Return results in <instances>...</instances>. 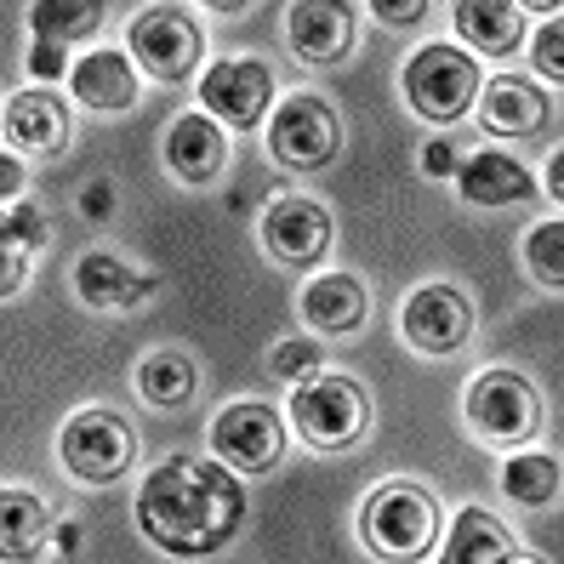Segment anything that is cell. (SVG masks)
<instances>
[{
	"label": "cell",
	"instance_id": "1",
	"mask_svg": "<svg viewBox=\"0 0 564 564\" xmlns=\"http://www.w3.org/2000/svg\"><path fill=\"white\" fill-rule=\"evenodd\" d=\"M138 536L172 558L223 553L246 530V485L217 456H165L138 485Z\"/></svg>",
	"mask_w": 564,
	"mask_h": 564
},
{
	"label": "cell",
	"instance_id": "2",
	"mask_svg": "<svg viewBox=\"0 0 564 564\" xmlns=\"http://www.w3.org/2000/svg\"><path fill=\"white\" fill-rule=\"evenodd\" d=\"M359 542L377 558H427L440 542V496L416 479H382L359 502Z\"/></svg>",
	"mask_w": 564,
	"mask_h": 564
},
{
	"label": "cell",
	"instance_id": "3",
	"mask_svg": "<svg viewBox=\"0 0 564 564\" xmlns=\"http://www.w3.org/2000/svg\"><path fill=\"white\" fill-rule=\"evenodd\" d=\"M485 75H479V57L456 41H427L405 57L400 69V91H405V109L427 126H456L474 115V97H479Z\"/></svg>",
	"mask_w": 564,
	"mask_h": 564
},
{
	"label": "cell",
	"instance_id": "4",
	"mask_svg": "<svg viewBox=\"0 0 564 564\" xmlns=\"http://www.w3.org/2000/svg\"><path fill=\"white\" fill-rule=\"evenodd\" d=\"M296 440L319 456H343L354 451L365 434H371V393H365L354 377H337V371H314L296 382L291 405H285Z\"/></svg>",
	"mask_w": 564,
	"mask_h": 564
},
{
	"label": "cell",
	"instance_id": "5",
	"mask_svg": "<svg viewBox=\"0 0 564 564\" xmlns=\"http://www.w3.org/2000/svg\"><path fill=\"white\" fill-rule=\"evenodd\" d=\"M462 422H468V434L490 451H519L542 434V393L524 371H508V365H496V371H479L462 393Z\"/></svg>",
	"mask_w": 564,
	"mask_h": 564
},
{
	"label": "cell",
	"instance_id": "6",
	"mask_svg": "<svg viewBox=\"0 0 564 564\" xmlns=\"http://www.w3.org/2000/svg\"><path fill=\"white\" fill-rule=\"evenodd\" d=\"M57 462L63 474L86 490H104L120 485L131 468H138V434L131 422L109 405H80L69 422L57 427Z\"/></svg>",
	"mask_w": 564,
	"mask_h": 564
},
{
	"label": "cell",
	"instance_id": "7",
	"mask_svg": "<svg viewBox=\"0 0 564 564\" xmlns=\"http://www.w3.org/2000/svg\"><path fill=\"white\" fill-rule=\"evenodd\" d=\"M262 143H269V160L285 165V172H303V177L325 172V165L343 154V115L319 91H285L269 109Z\"/></svg>",
	"mask_w": 564,
	"mask_h": 564
},
{
	"label": "cell",
	"instance_id": "8",
	"mask_svg": "<svg viewBox=\"0 0 564 564\" xmlns=\"http://www.w3.org/2000/svg\"><path fill=\"white\" fill-rule=\"evenodd\" d=\"M126 57L138 63L149 80L177 86L206 63V29L188 7H177V0H154V7H143L126 23Z\"/></svg>",
	"mask_w": 564,
	"mask_h": 564
},
{
	"label": "cell",
	"instance_id": "9",
	"mask_svg": "<svg viewBox=\"0 0 564 564\" xmlns=\"http://www.w3.org/2000/svg\"><path fill=\"white\" fill-rule=\"evenodd\" d=\"M479 314H474V296L451 285V280H427L416 285L405 303H400V337L411 354L422 359H451L474 343Z\"/></svg>",
	"mask_w": 564,
	"mask_h": 564
},
{
	"label": "cell",
	"instance_id": "10",
	"mask_svg": "<svg viewBox=\"0 0 564 564\" xmlns=\"http://www.w3.org/2000/svg\"><path fill=\"white\" fill-rule=\"evenodd\" d=\"M206 445L223 468H235L240 479H262L285 462V416L269 400H235L212 416Z\"/></svg>",
	"mask_w": 564,
	"mask_h": 564
},
{
	"label": "cell",
	"instance_id": "11",
	"mask_svg": "<svg viewBox=\"0 0 564 564\" xmlns=\"http://www.w3.org/2000/svg\"><path fill=\"white\" fill-rule=\"evenodd\" d=\"M330 240H337V217H330L319 200L308 194H280V200L262 206L257 217V246L274 269H291V274H308L325 262Z\"/></svg>",
	"mask_w": 564,
	"mask_h": 564
},
{
	"label": "cell",
	"instance_id": "12",
	"mask_svg": "<svg viewBox=\"0 0 564 564\" xmlns=\"http://www.w3.org/2000/svg\"><path fill=\"white\" fill-rule=\"evenodd\" d=\"M274 69L262 57H217L200 75V109L223 126V131H251L269 120L274 109Z\"/></svg>",
	"mask_w": 564,
	"mask_h": 564
},
{
	"label": "cell",
	"instance_id": "13",
	"mask_svg": "<svg viewBox=\"0 0 564 564\" xmlns=\"http://www.w3.org/2000/svg\"><path fill=\"white\" fill-rule=\"evenodd\" d=\"M359 12L354 0H291L285 7V46L308 69H337L354 57Z\"/></svg>",
	"mask_w": 564,
	"mask_h": 564
},
{
	"label": "cell",
	"instance_id": "14",
	"mask_svg": "<svg viewBox=\"0 0 564 564\" xmlns=\"http://www.w3.org/2000/svg\"><path fill=\"white\" fill-rule=\"evenodd\" d=\"M0 131H7V149L35 154V160H63L75 138V115L52 86H23L0 104Z\"/></svg>",
	"mask_w": 564,
	"mask_h": 564
},
{
	"label": "cell",
	"instance_id": "15",
	"mask_svg": "<svg viewBox=\"0 0 564 564\" xmlns=\"http://www.w3.org/2000/svg\"><path fill=\"white\" fill-rule=\"evenodd\" d=\"M228 154H235V138L206 115V109H188L165 126L160 138V160L183 188H212L223 172H228Z\"/></svg>",
	"mask_w": 564,
	"mask_h": 564
},
{
	"label": "cell",
	"instance_id": "16",
	"mask_svg": "<svg viewBox=\"0 0 564 564\" xmlns=\"http://www.w3.org/2000/svg\"><path fill=\"white\" fill-rule=\"evenodd\" d=\"M69 91L91 115H131L143 97V69L126 57V46H91L69 63Z\"/></svg>",
	"mask_w": 564,
	"mask_h": 564
},
{
	"label": "cell",
	"instance_id": "17",
	"mask_svg": "<svg viewBox=\"0 0 564 564\" xmlns=\"http://www.w3.org/2000/svg\"><path fill=\"white\" fill-rule=\"evenodd\" d=\"M474 115L490 138H536L553 120V91H542L530 75H496L479 86Z\"/></svg>",
	"mask_w": 564,
	"mask_h": 564
},
{
	"label": "cell",
	"instance_id": "18",
	"mask_svg": "<svg viewBox=\"0 0 564 564\" xmlns=\"http://www.w3.org/2000/svg\"><path fill=\"white\" fill-rule=\"evenodd\" d=\"M456 194L468 206L479 212H502V206H519L536 194V177H530V165L513 160L508 149H474V154H462L456 160V172H451Z\"/></svg>",
	"mask_w": 564,
	"mask_h": 564
},
{
	"label": "cell",
	"instance_id": "19",
	"mask_svg": "<svg viewBox=\"0 0 564 564\" xmlns=\"http://www.w3.org/2000/svg\"><path fill=\"white\" fill-rule=\"evenodd\" d=\"M296 314H303V325L314 337H354V330H365V319H371V291H365L359 274L330 269V274H314L303 285Z\"/></svg>",
	"mask_w": 564,
	"mask_h": 564
},
{
	"label": "cell",
	"instance_id": "20",
	"mask_svg": "<svg viewBox=\"0 0 564 564\" xmlns=\"http://www.w3.org/2000/svg\"><path fill=\"white\" fill-rule=\"evenodd\" d=\"M160 291L154 274H138L131 262H120L115 251H86L75 257V296L91 308V314H126L149 303V296Z\"/></svg>",
	"mask_w": 564,
	"mask_h": 564
},
{
	"label": "cell",
	"instance_id": "21",
	"mask_svg": "<svg viewBox=\"0 0 564 564\" xmlns=\"http://www.w3.org/2000/svg\"><path fill=\"white\" fill-rule=\"evenodd\" d=\"M46 212L35 200H12L0 206V303H12V296L29 285V262H35L52 235H46Z\"/></svg>",
	"mask_w": 564,
	"mask_h": 564
},
{
	"label": "cell",
	"instance_id": "22",
	"mask_svg": "<svg viewBox=\"0 0 564 564\" xmlns=\"http://www.w3.org/2000/svg\"><path fill=\"white\" fill-rule=\"evenodd\" d=\"M451 23L474 57H513L524 46V12L513 0H451Z\"/></svg>",
	"mask_w": 564,
	"mask_h": 564
},
{
	"label": "cell",
	"instance_id": "23",
	"mask_svg": "<svg viewBox=\"0 0 564 564\" xmlns=\"http://www.w3.org/2000/svg\"><path fill=\"white\" fill-rule=\"evenodd\" d=\"M52 547V508L29 485H0V558H41Z\"/></svg>",
	"mask_w": 564,
	"mask_h": 564
},
{
	"label": "cell",
	"instance_id": "24",
	"mask_svg": "<svg viewBox=\"0 0 564 564\" xmlns=\"http://www.w3.org/2000/svg\"><path fill=\"white\" fill-rule=\"evenodd\" d=\"M440 558L445 564H513V558H524V547H519V536L496 513L462 508L456 524H451V536H445V547H440Z\"/></svg>",
	"mask_w": 564,
	"mask_h": 564
},
{
	"label": "cell",
	"instance_id": "25",
	"mask_svg": "<svg viewBox=\"0 0 564 564\" xmlns=\"http://www.w3.org/2000/svg\"><path fill=\"white\" fill-rule=\"evenodd\" d=\"M138 400L149 411H183L194 393H200V365H194L183 348H154L138 359Z\"/></svg>",
	"mask_w": 564,
	"mask_h": 564
},
{
	"label": "cell",
	"instance_id": "26",
	"mask_svg": "<svg viewBox=\"0 0 564 564\" xmlns=\"http://www.w3.org/2000/svg\"><path fill=\"white\" fill-rule=\"evenodd\" d=\"M109 18V0H29V35L52 46H86L97 41V29Z\"/></svg>",
	"mask_w": 564,
	"mask_h": 564
},
{
	"label": "cell",
	"instance_id": "27",
	"mask_svg": "<svg viewBox=\"0 0 564 564\" xmlns=\"http://www.w3.org/2000/svg\"><path fill=\"white\" fill-rule=\"evenodd\" d=\"M502 496H508V502H519V508H547V502H558V456L519 445V451L502 462Z\"/></svg>",
	"mask_w": 564,
	"mask_h": 564
},
{
	"label": "cell",
	"instance_id": "28",
	"mask_svg": "<svg viewBox=\"0 0 564 564\" xmlns=\"http://www.w3.org/2000/svg\"><path fill=\"white\" fill-rule=\"evenodd\" d=\"M524 274L542 291H564V223L547 217L524 235Z\"/></svg>",
	"mask_w": 564,
	"mask_h": 564
},
{
	"label": "cell",
	"instance_id": "29",
	"mask_svg": "<svg viewBox=\"0 0 564 564\" xmlns=\"http://www.w3.org/2000/svg\"><path fill=\"white\" fill-rule=\"evenodd\" d=\"M319 365H325V348H319L314 337H285V343H274V348H269V371H274V377H285V382L314 377Z\"/></svg>",
	"mask_w": 564,
	"mask_h": 564
},
{
	"label": "cell",
	"instance_id": "30",
	"mask_svg": "<svg viewBox=\"0 0 564 564\" xmlns=\"http://www.w3.org/2000/svg\"><path fill=\"white\" fill-rule=\"evenodd\" d=\"M530 69H536V80H547V86L564 80V23H558V12L542 18V29L530 35Z\"/></svg>",
	"mask_w": 564,
	"mask_h": 564
},
{
	"label": "cell",
	"instance_id": "31",
	"mask_svg": "<svg viewBox=\"0 0 564 564\" xmlns=\"http://www.w3.org/2000/svg\"><path fill=\"white\" fill-rule=\"evenodd\" d=\"M69 46H52V41H35L29 46V57H23V75H29V86H52V80H69Z\"/></svg>",
	"mask_w": 564,
	"mask_h": 564
},
{
	"label": "cell",
	"instance_id": "32",
	"mask_svg": "<svg viewBox=\"0 0 564 564\" xmlns=\"http://www.w3.org/2000/svg\"><path fill=\"white\" fill-rule=\"evenodd\" d=\"M365 12H371L382 29H416L427 12H434V0H365Z\"/></svg>",
	"mask_w": 564,
	"mask_h": 564
},
{
	"label": "cell",
	"instance_id": "33",
	"mask_svg": "<svg viewBox=\"0 0 564 564\" xmlns=\"http://www.w3.org/2000/svg\"><path fill=\"white\" fill-rule=\"evenodd\" d=\"M456 160H462V154H456V138H427L422 154H416V172H422L427 183H445V177L456 172Z\"/></svg>",
	"mask_w": 564,
	"mask_h": 564
},
{
	"label": "cell",
	"instance_id": "34",
	"mask_svg": "<svg viewBox=\"0 0 564 564\" xmlns=\"http://www.w3.org/2000/svg\"><path fill=\"white\" fill-rule=\"evenodd\" d=\"M23 188H29V165L18 149H0V206H12L23 200Z\"/></svg>",
	"mask_w": 564,
	"mask_h": 564
},
{
	"label": "cell",
	"instance_id": "35",
	"mask_svg": "<svg viewBox=\"0 0 564 564\" xmlns=\"http://www.w3.org/2000/svg\"><path fill=\"white\" fill-rule=\"evenodd\" d=\"M75 206H80V217H91V223H109V217H115V183H104V177L86 183Z\"/></svg>",
	"mask_w": 564,
	"mask_h": 564
},
{
	"label": "cell",
	"instance_id": "36",
	"mask_svg": "<svg viewBox=\"0 0 564 564\" xmlns=\"http://www.w3.org/2000/svg\"><path fill=\"white\" fill-rule=\"evenodd\" d=\"M200 7H206V12H217V18H246V12L257 7V0H200Z\"/></svg>",
	"mask_w": 564,
	"mask_h": 564
},
{
	"label": "cell",
	"instance_id": "37",
	"mask_svg": "<svg viewBox=\"0 0 564 564\" xmlns=\"http://www.w3.org/2000/svg\"><path fill=\"white\" fill-rule=\"evenodd\" d=\"M547 194L553 200H564V154L553 149V160H547Z\"/></svg>",
	"mask_w": 564,
	"mask_h": 564
},
{
	"label": "cell",
	"instance_id": "38",
	"mask_svg": "<svg viewBox=\"0 0 564 564\" xmlns=\"http://www.w3.org/2000/svg\"><path fill=\"white\" fill-rule=\"evenodd\" d=\"M52 547H57V553H80V524H57Z\"/></svg>",
	"mask_w": 564,
	"mask_h": 564
},
{
	"label": "cell",
	"instance_id": "39",
	"mask_svg": "<svg viewBox=\"0 0 564 564\" xmlns=\"http://www.w3.org/2000/svg\"><path fill=\"white\" fill-rule=\"evenodd\" d=\"M519 12H542V18H553L558 12V0H513Z\"/></svg>",
	"mask_w": 564,
	"mask_h": 564
}]
</instances>
